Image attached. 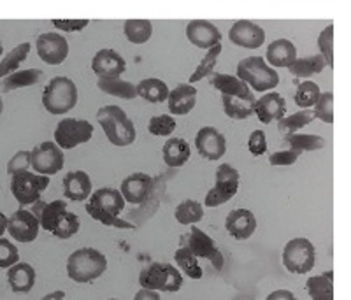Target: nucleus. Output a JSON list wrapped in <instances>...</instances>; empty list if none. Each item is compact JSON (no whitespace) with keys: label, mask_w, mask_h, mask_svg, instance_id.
Segmentation results:
<instances>
[{"label":"nucleus","mask_w":351,"mask_h":300,"mask_svg":"<svg viewBox=\"0 0 351 300\" xmlns=\"http://www.w3.org/2000/svg\"><path fill=\"white\" fill-rule=\"evenodd\" d=\"M209 83L213 88L221 92L223 95L236 97V99L246 100V102H255V95L252 93L250 86L244 81H241L237 76H230V74H221V73H213L209 76Z\"/></svg>","instance_id":"nucleus-21"},{"label":"nucleus","mask_w":351,"mask_h":300,"mask_svg":"<svg viewBox=\"0 0 351 300\" xmlns=\"http://www.w3.org/2000/svg\"><path fill=\"white\" fill-rule=\"evenodd\" d=\"M125 209V199L121 192L114 188H99L90 195L86 204V212L93 220L106 227L134 228V225L120 220L121 211Z\"/></svg>","instance_id":"nucleus-1"},{"label":"nucleus","mask_w":351,"mask_h":300,"mask_svg":"<svg viewBox=\"0 0 351 300\" xmlns=\"http://www.w3.org/2000/svg\"><path fill=\"white\" fill-rule=\"evenodd\" d=\"M93 127L86 120L65 118L55 128V140L62 149H72L92 139Z\"/></svg>","instance_id":"nucleus-12"},{"label":"nucleus","mask_w":351,"mask_h":300,"mask_svg":"<svg viewBox=\"0 0 351 300\" xmlns=\"http://www.w3.org/2000/svg\"><path fill=\"white\" fill-rule=\"evenodd\" d=\"M28 167H32V151H18L9 160L8 173L14 176V174L21 173V171H28Z\"/></svg>","instance_id":"nucleus-47"},{"label":"nucleus","mask_w":351,"mask_h":300,"mask_svg":"<svg viewBox=\"0 0 351 300\" xmlns=\"http://www.w3.org/2000/svg\"><path fill=\"white\" fill-rule=\"evenodd\" d=\"M43 76L44 73L39 71V68H27V71H21V73L11 74V76L2 79V93H9L12 90L32 86V84L39 83L43 79Z\"/></svg>","instance_id":"nucleus-32"},{"label":"nucleus","mask_w":351,"mask_h":300,"mask_svg":"<svg viewBox=\"0 0 351 300\" xmlns=\"http://www.w3.org/2000/svg\"><path fill=\"white\" fill-rule=\"evenodd\" d=\"M48 186L49 176L28 173V171L14 174L11 179V193L18 200V204L23 205V208L36 204L37 200H40V195Z\"/></svg>","instance_id":"nucleus-8"},{"label":"nucleus","mask_w":351,"mask_h":300,"mask_svg":"<svg viewBox=\"0 0 351 300\" xmlns=\"http://www.w3.org/2000/svg\"><path fill=\"white\" fill-rule=\"evenodd\" d=\"M319 93L322 92H319L318 84L313 83V81H302V83H299V86H297L293 100H295V104L299 105L300 109H309L318 102Z\"/></svg>","instance_id":"nucleus-41"},{"label":"nucleus","mask_w":351,"mask_h":300,"mask_svg":"<svg viewBox=\"0 0 351 300\" xmlns=\"http://www.w3.org/2000/svg\"><path fill=\"white\" fill-rule=\"evenodd\" d=\"M174 218L181 225H195L204 218V208L197 200L188 199L183 200L178 208H176Z\"/></svg>","instance_id":"nucleus-38"},{"label":"nucleus","mask_w":351,"mask_h":300,"mask_svg":"<svg viewBox=\"0 0 351 300\" xmlns=\"http://www.w3.org/2000/svg\"><path fill=\"white\" fill-rule=\"evenodd\" d=\"M247 149L252 151L253 156H262L267 151V140H265V134L262 130L252 132V136L247 139Z\"/></svg>","instance_id":"nucleus-48"},{"label":"nucleus","mask_w":351,"mask_h":300,"mask_svg":"<svg viewBox=\"0 0 351 300\" xmlns=\"http://www.w3.org/2000/svg\"><path fill=\"white\" fill-rule=\"evenodd\" d=\"M219 53H221V42H219L218 46H215V48L208 49V53H206V56H204L202 62L199 64V67L195 68V73L190 76V84L195 83V81H202L204 77L211 76L213 68H215L216 62H218Z\"/></svg>","instance_id":"nucleus-42"},{"label":"nucleus","mask_w":351,"mask_h":300,"mask_svg":"<svg viewBox=\"0 0 351 300\" xmlns=\"http://www.w3.org/2000/svg\"><path fill=\"white\" fill-rule=\"evenodd\" d=\"M37 53L39 58L48 65H60L69 56V42L65 37L55 32L40 34L37 37Z\"/></svg>","instance_id":"nucleus-14"},{"label":"nucleus","mask_w":351,"mask_h":300,"mask_svg":"<svg viewBox=\"0 0 351 300\" xmlns=\"http://www.w3.org/2000/svg\"><path fill=\"white\" fill-rule=\"evenodd\" d=\"M108 268V258L93 248H81L67 260V274L76 283H92Z\"/></svg>","instance_id":"nucleus-3"},{"label":"nucleus","mask_w":351,"mask_h":300,"mask_svg":"<svg viewBox=\"0 0 351 300\" xmlns=\"http://www.w3.org/2000/svg\"><path fill=\"white\" fill-rule=\"evenodd\" d=\"M318 48L325 64L334 67V25L325 27L318 36Z\"/></svg>","instance_id":"nucleus-44"},{"label":"nucleus","mask_w":351,"mask_h":300,"mask_svg":"<svg viewBox=\"0 0 351 300\" xmlns=\"http://www.w3.org/2000/svg\"><path fill=\"white\" fill-rule=\"evenodd\" d=\"M180 246L190 249L195 256H200V258L209 260L218 271L223 268V255H221L219 246L216 245L215 240H213L208 234L204 232V230L197 228L195 225L190 227V232L181 236Z\"/></svg>","instance_id":"nucleus-10"},{"label":"nucleus","mask_w":351,"mask_h":300,"mask_svg":"<svg viewBox=\"0 0 351 300\" xmlns=\"http://www.w3.org/2000/svg\"><path fill=\"white\" fill-rule=\"evenodd\" d=\"M137 95L152 104H160L169 99V88L167 84L158 77H148L137 84Z\"/></svg>","instance_id":"nucleus-31"},{"label":"nucleus","mask_w":351,"mask_h":300,"mask_svg":"<svg viewBox=\"0 0 351 300\" xmlns=\"http://www.w3.org/2000/svg\"><path fill=\"white\" fill-rule=\"evenodd\" d=\"M148 130L153 136H171L176 130V120L171 114H158V116H153L149 120Z\"/></svg>","instance_id":"nucleus-45"},{"label":"nucleus","mask_w":351,"mask_h":300,"mask_svg":"<svg viewBox=\"0 0 351 300\" xmlns=\"http://www.w3.org/2000/svg\"><path fill=\"white\" fill-rule=\"evenodd\" d=\"M186 37L193 46L200 49H211L219 45L221 34L208 20H193L186 25Z\"/></svg>","instance_id":"nucleus-20"},{"label":"nucleus","mask_w":351,"mask_h":300,"mask_svg":"<svg viewBox=\"0 0 351 300\" xmlns=\"http://www.w3.org/2000/svg\"><path fill=\"white\" fill-rule=\"evenodd\" d=\"M9 286L14 293H28L32 292L36 284V268L30 264L18 262L8 271Z\"/></svg>","instance_id":"nucleus-26"},{"label":"nucleus","mask_w":351,"mask_h":300,"mask_svg":"<svg viewBox=\"0 0 351 300\" xmlns=\"http://www.w3.org/2000/svg\"><path fill=\"white\" fill-rule=\"evenodd\" d=\"M92 71L99 77L112 79V77H120L127 71V62L123 56L114 49H100L95 53L92 60Z\"/></svg>","instance_id":"nucleus-18"},{"label":"nucleus","mask_w":351,"mask_h":300,"mask_svg":"<svg viewBox=\"0 0 351 300\" xmlns=\"http://www.w3.org/2000/svg\"><path fill=\"white\" fill-rule=\"evenodd\" d=\"M195 148L206 160H219L227 151V139L215 127H204L197 132Z\"/></svg>","instance_id":"nucleus-16"},{"label":"nucleus","mask_w":351,"mask_h":300,"mask_svg":"<svg viewBox=\"0 0 351 300\" xmlns=\"http://www.w3.org/2000/svg\"><path fill=\"white\" fill-rule=\"evenodd\" d=\"M327 67L325 64L324 56L322 55H313V56H306V58H299L293 64L288 67L291 74L299 79H306V77H311L315 74H319L324 68Z\"/></svg>","instance_id":"nucleus-33"},{"label":"nucleus","mask_w":351,"mask_h":300,"mask_svg":"<svg viewBox=\"0 0 351 300\" xmlns=\"http://www.w3.org/2000/svg\"><path fill=\"white\" fill-rule=\"evenodd\" d=\"M174 262L188 277H192V279H200L202 277V268H200L199 262H197V256L190 249L180 246V249L174 253Z\"/></svg>","instance_id":"nucleus-40"},{"label":"nucleus","mask_w":351,"mask_h":300,"mask_svg":"<svg viewBox=\"0 0 351 300\" xmlns=\"http://www.w3.org/2000/svg\"><path fill=\"white\" fill-rule=\"evenodd\" d=\"M225 228L236 240H247L255 232L256 218L247 209H234L232 212H228Z\"/></svg>","instance_id":"nucleus-22"},{"label":"nucleus","mask_w":351,"mask_h":300,"mask_svg":"<svg viewBox=\"0 0 351 300\" xmlns=\"http://www.w3.org/2000/svg\"><path fill=\"white\" fill-rule=\"evenodd\" d=\"M192 149L186 140L181 137H171L165 140L164 148H162V156H164L165 165L169 167H183L190 160Z\"/></svg>","instance_id":"nucleus-27"},{"label":"nucleus","mask_w":351,"mask_h":300,"mask_svg":"<svg viewBox=\"0 0 351 300\" xmlns=\"http://www.w3.org/2000/svg\"><path fill=\"white\" fill-rule=\"evenodd\" d=\"M56 299H65V292L62 290H56V292L49 293V295L44 297V300H56Z\"/></svg>","instance_id":"nucleus-54"},{"label":"nucleus","mask_w":351,"mask_h":300,"mask_svg":"<svg viewBox=\"0 0 351 300\" xmlns=\"http://www.w3.org/2000/svg\"><path fill=\"white\" fill-rule=\"evenodd\" d=\"M97 121L104 130L109 142L114 146H130L136 140V127L127 112L118 105H104L97 111Z\"/></svg>","instance_id":"nucleus-2"},{"label":"nucleus","mask_w":351,"mask_h":300,"mask_svg":"<svg viewBox=\"0 0 351 300\" xmlns=\"http://www.w3.org/2000/svg\"><path fill=\"white\" fill-rule=\"evenodd\" d=\"M65 153L55 142H40L32 149V167L37 174L53 176L64 168Z\"/></svg>","instance_id":"nucleus-13"},{"label":"nucleus","mask_w":351,"mask_h":300,"mask_svg":"<svg viewBox=\"0 0 351 300\" xmlns=\"http://www.w3.org/2000/svg\"><path fill=\"white\" fill-rule=\"evenodd\" d=\"M315 120V114H313L311 109H302V111L295 112V114H290V116H285L278 121V128L283 136L288 134H295L297 130L304 128L306 125H309Z\"/></svg>","instance_id":"nucleus-39"},{"label":"nucleus","mask_w":351,"mask_h":300,"mask_svg":"<svg viewBox=\"0 0 351 300\" xmlns=\"http://www.w3.org/2000/svg\"><path fill=\"white\" fill-rule=\"evenodd\" d=\"M40 227L51 232L58 239H69L80 232V218L74 212L67 211L64 200H53L46 204L40 216Z\"/></svg>","instance_id":"nucleus-4"},{"label":"nucleus","mask_w":351,"mask_h":300,"mask_svg":"<svg viewBox=\"0 0 351 300\" xmlns=\"http://www.w3.org/2000/svg\"><path fill=\"white\" fill-rule=\"evenodd\" d=\"M221 102H223V111L228 118L232 120H246L253 114V108L255 102H246V100L236 99L230 95H221Z\"/></svg>","instance_id":"nucleus-37"},{"label":"nucleus","mask_w":351,"mask_h":300,"mask_svg":"<svg viewBox=\"0 0 351 300\" xmlns=\"http://www.w3.org/2000/svg\"><path fill=\"white\" fill-rule=\"evenodd\" d=\"M34 208L30 209V211L34 212V214H36L37 218H39L40 220V216H43V211H44V208H46V202H43V200H37L36 204H32Z\"/></svg>","instance_id":"nucleus-53"},{"label":"nucleus","mask_w":351,"mask_h":300,"mask_svg":"<svg viewBox=\"0 0 351 300\" xmlns=\"http://www.w3.org/2000/svg\"><path fill=\"white\" fill-rule=\"evenodd\" d=\"M267 60L272 67L288 68L297 60V49L288 39H276L267 48Z\"/></svg>","instance_id":"nucleus-28"},{"label":"nucleus","mask_w":351,"mask_h":300,"mask_svg":"<svg viewBox=\"0 0 351 300\" xmlns=\"http://www.w3.org/2000/svg\"><path fill=\"white\" fill-rule=\"evenodd\" d=\"M40 220L34 214L32 211L27 209H18L16 212H12L9 218V234L20 242H32L39 236Z\"/></svg>","instance_id":"nucleus-15"},{"label":"nucleus","mask_w":351,"mask_h":300,"mask_svg":"<svg viewBox=\"0 0 351 300\" xmlns=\"http://www.w3.org/2000/svg\"><path fill=\"white\" fill-rule=\"evenodd\" d=\"M316 264V249L311 240L297 237L288 240L283 249V265L293 274H307Z\"/></svg>","instance_id":"nucleus-9"},{"label":"nucleus","mask_w":351,"mask_h":300,"mask_svg":"<svg viewBox=\"0 0 351 300\" xmlns=\"http://www.w3.org/2000/svg\"><path fill=\"white\" fill-rule=\"evenodd\" d=\"M300 155H302V153L295 151V149H287V151L272 153V155L269 156V164L271 165H293L297 160H299Z\"/></svg>","instance_id":"nucleus-49"},{"label":"nucleus","mask_w":351,"mask_h":300,"mask_svg":"<svg viewBox=\"0 0 351 300\" xmlns=\"http://www.w3.org/2000/svg\"><path fill=\"white\" fill-rule=\"evenodd\" d=\"M241 176L236 168L232 167L230 164H221L216 171V183L206 195L204 205L206 208H216L236 197L237 188H239Z\"/></svg>","instance_id":"nucleus-11"},{"label":"nucleus","mask_w":351,"mask_h":300,"mask_svg":"<svg viewBox=\"0 0 351 300\" xmlns=\"http://www.w3.org/2000/svg\"><path fill=\"white\" fill-rule=\"evenodd\" d=\"M18 262H20V253H18L16 246L9 242L5 237H2L0 239V267L9 268Z\"/></svg>","instance_id":"nucleus-46"},{"label":"nucleus","mask_w":351,"mask_h":300,"mask_svg":"<svg viewBox=\"0 0 351 300\" xmlns=\"http://www.w3.org/2000/svg\"><path fill=\"white\" fill-rule=\"evenodd\" d=\"M313 114H315V118L324 121V123H334V93H319V99L315 104Z\"/></svg>","instance_id":"nucleus-43"},{"label":"nucleus","mask_w":351,"mask_h":300,"mask_svg":"<svg viewBox=\"0 0 351 300\" xmlns=\"http://www.w3.org/2000/svg\"><path fill=\"white\" fill-rule=\"evenodd\" d=\"M237 77L255 92H269L280 84V74L265 64L262 56H247L237 64Z\"/></svg>","instance_id":"nucleus-5"},{"label":"nucleus","mask_w":351,"mask_h":300,"mask_svg":"<svg viewBox=\"0 0 351 300\" xmlns=\"http://www.w3.org/2000/svg\"><path fill=\"white\" fill-rule=\"evenodd\" d=\"M169 111L176 116H184L195 108L197 90L192 84H178L172 92H169Z\"/></svg>","instance_id":"nucleus-25"},{"label":"nucleus","mask_w":351,"mask_h":300,"mask_svg":"<svg viewBox=\"0 0 351 300\" xmlns=\"http://www.w3.org/2000/svg\"><path fill=\"white\" fill-rule=\"evenodd\" d=\"M306 290L313 300L334 299V273L327 271L322 276L309 277L306 281Z\"/></svg>","instance_id":"nucleus-29"},{"label":"nucleus","mask_w":351,"mask_h":300,"mask_svg":"<svg viewBox=\"0 0 351 300\" xmlns=\"http://www.w3.org/2000/svg\"><path fill=\"white\" fill-rule=\"evenodd\" d=\"M295 297H293V293L290 292V290H276V292H272L271 295L267 297V300H293Z\"/></svg>","instance_id":"nucleus-51"},{"label":"nucleus","mask_w":351,"mask_h":300,"mask_svg":"<svg viewBox=\"0 0 351 300\" xmlns=\"http://www.w3.org/2000/svg\"><path fill=\"white\" fill-rule=\"evenodd\" d=\"M228 39L241 48L256 49L265 42V30L253 21L239 20L228 30Z\"/></svg>","instance_id":"nucleus-17"},{"label":"nucleus","mask_w":351,"mask_h":300,"mask_svg":"<svg viewBox=\"0 0 351 300\" xmlns=\"http://www.w3.org/2000/svg\"><path fill=\"white\" fill-rule=\"evenodd\" d=\"M77 104V86L69 77H53L44 88L43 105L49 114H64Z\"/></svg>","instance_id":"nucleus-6"},{"label":"nucleus","mask_w":351,"mask_h":300,"mask_svg":"<svg viewBox=\"0 0 351 300\" xmlns=\"http://www.w3.org/2000/svg\"><path fill=\"white\" fill-rule=\"evenodd\" d=\"M121 195L130 204H143L153 192V177L144 173H134L121 181Z\"/></svg>","instance_id":"nucleus-19"},{"label":"nucleus","mask_w":351,"mask_h":300,"mask_svg":"<svg viewBox=\"0 0 351 300\" xmlns=\"http://www.w3.org/2000/svg\"><path fill=\"white\" fill-rule=\"evenodd\" d=\"M123 34L134 45H144L153 36V25L149 20H127L123 25Z\"/></svg>","instance_id":"nucleus-35"},{"label":"nucleus","mask_w":351,"mask_h":300,"mask_svg":"<svg viewBox=\"0 0 351 300\" xmlns=\"http://www.w3.org/2000/svg\"><path fill=\"white\" fill-rule=\"evenodd\" d=\"M158 300L160 295L156 293V290H148V288H143L141 292L136 293V300Z\"/></svg>","instance_id":"nucleus-52"},{"label":"nucleus","mask_w":351,"mask_h":300,"mask_svg":"<svg viewBox=\"0 0 351 300\" xmlns=\"http://www.w3.org/2000/svg\"><path fill=\"white\" fill-rule=\"evenodd\" d=\"M283 142L288 149L295 151H318L325 146V139L322 136H311V134H288L283 136Z\"/></svg>","instance_id":"nucleus-34"},{"label":"nucleus","mask_w":351,"mask_h":300,"mask_svg":"<svg viewBox=\"0 0 351 300\" xmlns=\"http://www.w3.org/2000/svg\"><path fill=\"white\" fill-rule=\"evenodd\" d=\"M139 284L156 292H178L183 284V276L172 264L152 262L141 271Z\"/></svg>","instance_id":"nucleus-7"},{"label":"nucleus","mask_w":351,"mask_h":300,"mask_svg":"<svg viewBox=\"0 0 351 300\" xmlns=\"http://www.w3.org/2000/svg\"><path fill=\"white\" fill-rule=\"evenodd\" d=\"M97 88L100 92L108 93L112 97H120L123 100H134L137 95V86H134L128 81H123L121 77H112V79H106V77H99L97 81Z\"/></svg>","instance_id":"nucleus-30"},{"label":"nucleus","mask_w":351,"mask_h":300,"mask_svg":"<svg viewBox=\"0 0 351 300\" xmlns=\"http://www.w3.org/2000/svg\"><path fill=\"white\" fill-rule=\"evenodd\" d=\"M51 23L64 32H80L90 25V20H53Z\"/></svg>","instance_id":"nucleus-50"},{"label":"nucleus","mask_w":351,"mask_h":300,"mask_svg":"<svg viewBox=\"0 0 351 300\" xmlns=\"http://www.w3.org/2000/svg\"><path fill=\"white\" fill-rule=\"evenodd\" d=\"M64 195L74 202H83L92 195V179L84 171H71L62 181Z\"/></svg>","instance_id":"nucleus-24"},{"label":"nucleus","mask_w":351,"mask_h":300,"mask_svg":"<svg viewBox=\"0 0 351 300\" xmlns=\"http://www.w3.org/2000/svg\"><path fill=\"white\" fill-rule=\"evenodd\" d=\"M253 111H255V114L262 123L269 125L272 121H280L281 118H285V114H287V102H285V99L280 93L272 92L260 97L255 102Z\"/></svg>","instance_id":"nucleus-23"},{"label":"nucleus","mask_w":351,"mask_h":300,"mask_svg":"<svg viewBox=\"0 0 351 300\" xmlns=\"http://www.w3.org/2000/svg\"><path fill=\"white\" fill-rule=\"evenodd\" d=\"M28 53H30V42H23V45H18L16 48L11 49L2 58V62H0V76H2V79L14 74V71L27 60Z\"/></svg>","instance_id":"nucleus-36"}]
</instances>
